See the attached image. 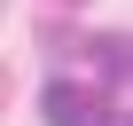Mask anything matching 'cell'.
Returning a JSON list of instances; mask_svg holds the SVG:
<instances>
[{
  "instance_id": "1",
  "label": "cell",
  "mask_w": 133,
  "mask_h": 126,
  "mask_svg": "<svg viewBox=\"0 0 133 126\" xmlns=\"http://www.w3.org/2000/svg\"><path fill=\"white\" fill-rule=\"evenodd\" d=\"M110 102L94 95V87H78V79H47V95H39V118L47 126H94Z\"/></svg>"
},
{
  "instance_id": "2",
  "label": "cell",
  "mask_w": 133,
  "mask_h": 126,
  "mask_svg": "<svg viewBox=\"0 0 133 126\" xmlns=\"http://www.w3.org/2000/svg\"><path fill=\"white\" fill-rule=\"evenodd\" d=\"M94 63H102V79L125 87V39H94Z\"/></svg>"
},
{
  "instance_id": "3",
  "label": "cell",
  "mask_w": 133,
  "mask_h": 126,
  "mask_svg": "<svg viewBox=\"0 0 133 126\" xmlns=\"http://www.w3.org/2000/svg\"><path fill=\"white\" fill-rule=\"evenodd\" d=\"M94 126H125V110H102V118H94Z\"/></svg>"
}]
</instances>
